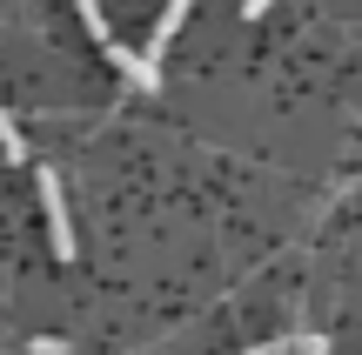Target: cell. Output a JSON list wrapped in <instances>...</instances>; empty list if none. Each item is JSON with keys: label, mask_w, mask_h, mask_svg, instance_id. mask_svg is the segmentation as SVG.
I'll list each match as a JSON object with an SVG mask.
<instances>
[{"label": "cell", "mask_w": 362, "mask_h": 355, "mask_svg": "<svg viewBox=\"0 0 362 355\" xmlns=\"http://www.w3.org/2000/svg\"><path fill=\"white\" fill-rule=\"evenodd\" d=\"M34 181H40V208H47V241H54V255H61V262H74V215H67L61 174H47V168H40Z\"/></svg>", "instance_id": "6da1fadb"}, {"label": "cell", "mask_w": 362, "mask_h": 355, "mask_svg": "<svg viewBox=\"0 0 362 355\" xmlns=\"http://www.w3.org/2000/svg\"><path fill=\"white\" fill-rule=\"evenodd\" d=\"M248 355H296V349H288V342H255Z\"/></svg>", "instance_id": "9c48e42d"}, {"label": "cell", "mask_w": 362, "mask_h": 355, "mask_svg": "<svg viewBox=\"0 0 362 355\" xmlns=\"http://www.w3.org/2000/svg\"><path fill=\"white\" fill-rule=\"evenodd\" d=\"M34 355H74V349H67L61 335H34Z\"/></svg>", "instance_id": "52a82bcc"}, {"label": "cell", "mask_w": 362, "mask_h": 355, "mask_svg": "<svg viewBox=\"0 0 362 355\" xmlns=\"http://www.w3.org/2000/svg\"><path fill=\"white\" fill-rule=\"evenodd\" d=\"M0 148H7V161H27V141H21V128L7 121V107H0Z\"/></svg>", "instance_id": "277c9868"}, {"label": "cell", "mask_w": 362, "mask_h": 355, "mask_svg": "<svg viewBox=\"0 0 362 355\" xmlns=\"http://www.w3.org/2000/svg\"><path fill=\"white\" fill-rule=\"evenodd\" d=\"M74 7H81V20H88V34H94V40H107V20H101V0H74Z\"/></svg>", "instance_id": "5b68a950"}, {"label": "cell", "mask_w": 362, "mask_h": 355, "mask_svg": "<svg viewBox=\"0 0 362 355\" xmlns=\"http://www.w3.org/2000/svg\"><path fill=\"white\" fill-rule=\"evenodd\" d=\"M288 349H296V355H329V335H296Z\"/></svg>", "instance_id": "8992f818"}, {"label": "cell", "mask_w": 362, "mask_h": 355, "mask_svg": "<svg viewBox=\"0 0 362 355\" xmlns=\"http://www.w3.org/2000/svg\"><path fill=\"white\" fill-rule=\"evenodd\" d=\"M269 7H275V0H242V20H262Z\"/></svg>", "instance_id": "ba28073f"}, {"label": "cell", "mask_w": 362, "mask_h": 355, "mask_svg": "<svg viewBox=\"0 0 362 355\" xmlns=\"http://www.w3.org/2000/svg\"><path fill=\"white\" fill-rule=\"evenodd\" d=\"M101 54L115 61V74H128V80H134V88H161V61H155V54H141V47H121L115 34L101 40Z\"/></svg>", "instance_id": "7a4b0ae2"}, {"label": "cell", "mask_w": 362, "mask_h": 355, "mask_svg": "<svg viewBox=\"0 0 362 355\" xmlns=\"http://www.w3.org/2000/svg\"><path fill=\"white\" fill-rule=\"evenodd\" d=\"M188 7H194V0H168V13L155 20V34H148V47H141V54H161V47H168V40L181 34V20H188Z\"/></svg>", "instance_id": "3957f363"}]
</instances>
